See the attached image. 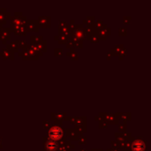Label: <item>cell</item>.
<instances>
[{"label": "cell", "instance_id": "obj_3", "mask_svg": "<svg viewBox=\"0 0 151 151\" xmlns=\"http://www.w3.org/2000/svg\"><path fill=\"white\" fill-rule=\"evenodd\" d=\"M46 148L47 150L50 151H54L57 149V144L55 142H52V141H48L47 144H46Z\"/></svg>", "mask_w": 151, "mask_h": 151}, {"label": "cell", "instance_id": "obj_1", "mask_svg": "<svg viewBox=\"0 0 151 151\" xmlns=\"http://www.w3.org/2000/svg\"><path fill=\"white\" fill-rule=\"evenodd\" d=\"M62 134H63L62 129L58 127H55L50 130V136L52 139H59L62 136Z\"/></svg>", "mask_w": 151, "mask_h": 151}, {"label": "cell", "instance_id": "obj_2", "mask_svg": "<svg viewBox=\"0 0 151 151\" xmlns=\"http://www.w3.org/2000/svg\"><path fill=\"white\" fill-rule=\"evenodd\" d=\"M144 148H145V145L141 141L135 142L133 144V150H134V151H143L144 150Z\"/></svg>", "mask_w": 151, "mask_h": 151}]
</instances>
